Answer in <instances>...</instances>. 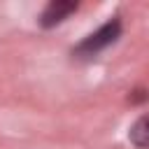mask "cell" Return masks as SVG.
Instances as JSON below:
<instances>
[{
    "mask_svg": "<svg viewBox=\"0 0 149 149\" xmlns=\"http://www.w3.org/2000/svg\"><path fill=\"white\" fill-rule=\"evenodd\" d=\"M77 9V2H68V0H54L44 7L42 16H40V26L42 28H51L56 23H61L63 19H68L72 12Z\"/></svg>",
    "mask_w": 149,
    "mask_h": 149,
    "instance_id": "2",
    "label": "cell"
},
{
    "mask_svg": "<svg viewBox=\"0 0 149 149\" xmlns=\"http://www.w3.org/2000/svg\"><path fill=\"white\" fill-rule=\"evenodd\" d=\"M119 35H121V21L114 16V19H109L107 23H102L95 33L86 35V37L77 44L74 54H77V56H84V58L95 56V54H100L102 49H107L109 44H114Z\"/></svg>",
    "mask_w": 149,
    "mask_h": 149,
    "instance_id": "1",
    "label": "cell"
},
{
    "mask_svg": "<svg viewBox=\"0 0 149 149\" xmlns=\"http://www.w3.org/2000/svg\"><path fill=\"white\" fill-rule=\"evenodd\" d=\"M130 142L140 149H149V116H142L137 119L133 126H130V133H128Z\"/></svg>",
    "mask_w": 149,
    "mask_h": 149,
    "instance_id": "3",
    "label": "cell"
}]
</instances>
